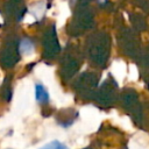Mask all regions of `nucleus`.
Instances as JSON below:
<instances>
[{
	"instance_id": "nucleus-1",
	"label": "nucleus",
	"mask_w": 149,
	"mask_h": 149,
	"mask_svg": "<svg viewBox=\"0 0 149 149\" xmlns=\"http://www.w3.org/2000/svg\"><path fill=\"white\" fill-rule=\"evenodd\" d=\"M93 24V14L87 8H80L73 16L71 21V30L72 31H83L88 29Z\"/></svg>"
},
{
	"instance_id": "nucleus-5",
	"label": "nucleus",
	"mask_w": 149,
	"mask_h": 149,
	"mask_svg": "<svg viewBox=\"0 0 149 149\" xmlns=\"http://www.w3.org/2000/svg\"><path fill=\"white\" fill-rule=\"evenodd\" d=\"M21 49L23 50V51H29V50H31L33 49V45H31V43H30V41H28V40H23L22 42H21Z\"/></svg>"
},
{
	"instance_id": "nucleus-3",
	"label": "nucleus",
	"mask_w": 149,
	"mask_h": 149,
	"mask_svg": "<svg viewBox=\"0 0 149 149\" xmlns=\"http://www.w3.org/2000/svg\"><path fill=\"white\" fill-rule=\"evenodd\" d=\"M36 98L40 101H47L48 100V94H47L45 90L43 88V86H41V85H36Z\"/></svg>"
},
{
	"instance_id": "nucleus-2",
	"label": "nucleus",
	"mask_w": 149,
	"mask_h": 149,
	"mask_svg": "<svg viewBox=\"0 0 149 149\" xmlns=\"http://www.w3.org/2000/svg\"><path fill=\"white\" fill-rule=\"evenodd\" d=\"M6 9L9 15H12L16 20H20L23 16V13L26 9L24 1L23 0H8L6 5Z\"/></svg>"
},
{
	"instance_id": "nucleus-4",
	"label": "nucleus",
	"mask_w": 149,
	"mask_h": 149,
	"mask_svg": "<svg viewBox=\"0 0 149 149\" xmlns=\"http://www.w3.org/2000/svg\"><path fill=\"white\" fill-rule=\"evenodd\" d=\"M41 149H68V147L64 146L63 143L58 142V141H54V142L47 144L45 147H43V148H41Z\"/></svg>"
}]
</instances>
